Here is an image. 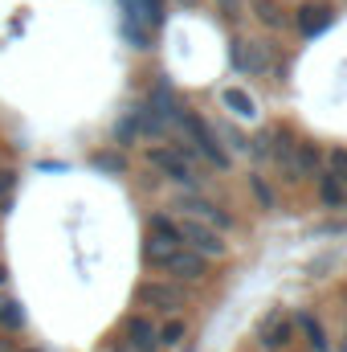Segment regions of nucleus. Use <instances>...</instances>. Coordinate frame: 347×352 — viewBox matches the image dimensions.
I'll return each mask as SVG.
<instances>
[{"mask_svg": "<svg viewBox=\"0 0 347 352\" xmlns=\"http://www.w3.org/2000/svg\"><path fill=\"white\" fill-rule=\"evenodd\" d=\"M180 242L192 246L204 258H225V250H229V242L221 238V230L208 226V221H200V217H184L180 221Z\"/></svg>", "mask_w": 347, "mask_h": 352, "instance_id": "1", "label": "nucleus"}, {"mask_svg": "<svg viewBox=\"0 0 347 352\" xmlns=\"http://www.w3.org/2000/svg\"><path fill=\"white\" fill-rule=\"evenodd\" d=\"M176 123H180V127H184V131L192 135V144L200 148V156H204V160H208L213 168H225V164H229V156H225V148L217 144V135H213V127H208L204 119H196V115H188V111H180V115H176Z\"/></svg>", "mask_w": 347, "mask_h": 352, "instance_id": "2", "label": "nucleus"}, {"mask_svg": "<svg viewBox=\"0 0 347 352\" xmlns=\"http://www.w3.org/2000/svg\"><path fill=\"white\" fill-rule=\"evenodd\" d=\"M135 303H139V307H147V311H168V316H172L176 307L184 303V295H180V287H172V283L147 278V283H139V287H135Z\"/></svg>", "mask_w": 347, "mask_h": 352, "instance_id": "3", "label": "nucleus"}, {"mask_svg": "<svg viewBox=\"0 0 347 352\" xmlns=\"http://www.w3.org/2000/svg\"><path fill=\"white\" fill-rule=\"evenodd\" d=\"M147 164L156 168V173L172 176L180 184H192L196 173H192V164H188V156L184 152H176V148H164V144H156V148H147Z\"/></svg>", "mask_w": 347, "mask_h": 352, "instance_id": "4", "label": "nucleus"}, {"mask_svg": "<svg viewBox=\"0 0 347 352\" xmlns=\"http://www.w3.org/2000/svg\"><path fill=\"white\" fill-rule=\"evenodd\" d=\"M123 344L131 352H160V328L139 311V316H127L123 324Z\"/></svg>", "mask_w": 347, "mask_h": 352, "instance_id": "5", "label": "nucleus"}, {"mask_svg": "<svg viewBox=\"0 0 347 352\" xmlns=\"http://www.w3.org/2000/svg\"><path fill=\"white\" fill-rule=\"evenodd\" d=\"M164 270H168V274H176L180 283H196V278H204V274H208V266H204V254H196L192 246H188V250H184V246H176L172 258L164 263Z\"/></svg>", "mask_w": 347, "mask_h": 352, "instance_id": "6", "label": "nucleus"}, {"mask_svg": "<svg viewBox=\"0 0 347 352\" xmlns=\"http://www.w3.org/2000/svg\"><path fill=\"white\" fill-rule=\"evenodd\" d=\"M290 336H294V320L290 316H282V311H270L265 316V324H261V349L265 352H278L290 344Z\"/></svg>", "mask_w": 347, "mask_h": 352, "instance_id": "7", "label": "nucleus"}, {"mask_svg": "<svg viewBox=\"0 0 347 352\" xmlns=\"http://www.w3.org/2000/svg\"><path fill=\"white\" fill-rule=\"evenodd\" d=\"M331 16H335V8H331V4L311 0V4H302V8H298L294 25H298V33H302V37H315V33H323V29L331 25Z\"/></svg>", "mask_w": 347, "mask_h": 352, "instance_id": "8", "label": "nucleus"}, {"mask_svg": "<svg viewBox=\"0 0 347 352\" xmlns=\"http://www.w3.org/2000/svg\"><path fill=\"white\" fill-rule=\"evenodd\" d=\"M180 209H184L188 217H200V221L217 226V230H229V226H233V217L221 213V209H217L213 201H204V197H180Z\"/></svg>", "mask_w": 347, "mask_h": 352, "instance_id": "9", "label": "nucleus"}, {"mask_svg": "<svg viewBox=\"0 0 347 352\" xmlns=\"http://www.w3.org/2000/svg\"><path fill=\"white\" fill-rule=\"evenodd\" d=\"M323 173V152H319V144H294V176L298 180H307V176H319Z\"/></svg>", "mask_w": 347, "mask_h": 352, "instance_id": "10", "label": "nucleus"}, {"mask_svg": "<svg viewBox=\"0 0 347 352\" xmlns=\"http://www.w3.org/2000/svg\"><path fill=\"white\" fill-rule=\"evenodd\" d=\"M294 332H302V336H307V344H311L315 352H331V340H327L323 324H319L311 311H298V316H294Z\"/></svg>", "mask_w": 347, "mask_h": 352, "instance_id": "11", "label": "nucleus"}, {"mask_svg": "<svg viewBox=\"0 0 347 352\" xmlns=\"http://www.w3.org/2000/svg\"><path fill=\"white\" fill-rule=\"evenodd\" d=\"M221 102H225L237 119H254V115H258V102H254V94L246 87H225L221 90Z\"/></svg>", "mask_w": 347, "mask_h": 352, "instance_id": "12", "label": "nucleus"}, {"mask_svg": "<svg viewBox=\"0 0 347 352\" xmlns=\"http://www.w3.org/2000/svg\"><path fill=\"white\" fill-rule=\"evenodd\" d=\"M319 201H323L327 209H344L347 205V184L339 176H331L327 168L319 173Z\"/></svg>", "mask_w": 347, "mask_h": 352, "instance_id": "13", "label": "nucleus"}, {"mask_svg": "<svg viewBox=\"0 0 347 352\" xmlns=\"http://www.w3.org/2000/svg\"><path fill=\"white\" fill-rule=\"evenodd\" d=\"M176 242H168V238H160V234H147V242H143V263L156 266V270H164V263L172 258Z\"/></svg>", "mask_w": 347, "mask_h": 352, "instance_id": "14", "label": "nucleus"}, {"mask_svg": "<svg viewBox=\"0 0 347 352\" xmlns=\"http://www.w3.org/2000/svg\"><path fill=\"white\" fill-rule=\"evenodd\" d=\"M250 8H254V16H258L265 29H282V25H286V12H282L278 0H254Z\"/></svg>", "mask_w": 347, "mask_h": 352, "instance_id": "15", "label": "nucleus"}, {"mask_svg": "<svg viewBox=\"0 0 347 352\" xmlns=\"http://www.w3.org/2000/svg\"><path fill=\"white\" fill-rule=\"evenodd\" d=\"M147 234H160V238H168L176 246H184V242H180V221L168 217V213H152V217H147Z\"/></svg>", "mask_w": 347, "mask_h": 352, "instance_id": "16", "label": "nucleus"}, {"mask_svg": "<svg viewBox=\"0 0 347 352\" xmlns=\"http://www.w3.org/2000/svg\"><path fill=\"white\" fill-rule=\"evenodd\" d=\"M184 332H188V324H184V320H168V324H164V328H160V349H164V344H168V349H176V344H180V340H184Z\"/></svg>", "mask_w": 347, "mask_h": 352, "instance_id": "17", "label": "nucleus"}, {"mask_svg": "<svg viewBox=\"0 0 347 352\" xmlns=\"http://www.w3.org/2000/svg\"><path fill=\"white\" fill-rule=\"evenodd\" d=\"M25 324V316H21V303H12V299H4L0 303V328H8V332H16Z\"/></svg>", "mask_w": 347, "mask_h": 352, "instance_id": "18", "label": "nucleus"}, {"mask_svg": "<svg viewBox=\"0 0 347 352\" xmlns=\"http://www.w3.org/2000/svg\"><path fill=\"white\" fill-rule=\"evenodd\" d=\"M250 188H254V201H258L261 209H274V201H278V197H274V188H270V184H265L258 173L250 176Z\"/></svg>", "mask_w": 347, "mask_h": 352, "instance_id": "19", "label": "nucleus"}, {"mask_svg": "<svg viewBox=\"0 0 347 352\" xmlns=\"http://www.w3.org/2000/svg\"><path fill=\"white\" fill-rule=\"evenodd\" d=\"M323 164H327V173L331 176H339V180L347 184V148H331V156H327Z\"/></svg>", "mask_w": 347, "mask_h": 352, "instance_id": "20", "label": "nucleus"}, {"mask_svg": "<svg viewBox=\"0 0 347 352\" xmlns=\"http://www.w3.org/2000/svg\"><path fill=\"white\" fill-rule=\"evenodd\" d=\"M213 4H217L221 21H229V25H237V21H241V8H246L241 0H213Z\"/></svg>", "mask_w": 347, "mask_h": 352, "instance_id": "21", "label": "nucleus"}, {"mask_svg": "<svg viewBox=\"0 0 347 352\" xmlns=\"http://www.w3.org/2000/svg\"><path fill=\"white\" fill-rule=\"evenodd\" d=\"M254 156H258V160H274V135H270V131H258V140H254Z\"/></svg>", "mask_w": 347, "mask_h": 352, "instance_id": "22", "label": "nucleus"}, {"mask_svg": "<svg viewBox=\"0 0 347 352\" xmlns=\"http://www.w3.org/2000/svg\"><path fill=\"white\" fill-rule=\"evenodd\" d=\"M246 50H250V41H237V45L229 50V58H233V66H237L241 74H250V58H246Z\"/></svg>", "mask_w": 347, "mask_h": 352, "instance_id": "23", "label": "nucleus"}, {"mask_svg": "<svg viewBox=\"0 0 347 352\" xmlns=\"http://www.w3.org/2000/svg\"><path fill=\"white\" fill-rule=\"evenodd\" d=\"M16 188V173L12 168H0V209H4V197Z\"/></svg>", "mask_w": 347, "mask_h": 352, "instance_id": "24", "label": "nucleus"}, {"mask_svg": "<svg viewBox=\"0 0 347 352\" xmlns=\"http://www.w3.org/2000/svg\"><path fill=\"white\" fill-rule=\"evenodd\" d=\"M94 164H98V168H110V173H123V160H119V156H110V152H98V156H94Z\"/></svg>", "mask_w": 347, "mask_h": 352, "instance_id": "25", "label": "nucleus"}, {"mask_svg": "<svg viewBox=\"0 0 347 352\" xmlns=\"http://www.w3.org/2000/svg\"><path fill=\"white\" fill-rule=\"evenodd\" d=\"M225 144H229V148H237V152H246V148H250V144H246V135H241L237 127H225Z\"/></svg>", "mask_w": 347, "mask_h": 352, "instance_id": "26", "label": "nucleus"}, {"mask_svg": "<svg viewBox=\"0 0 347 352\" xmlns=\"http://www.w3.org/2000/svg\"><path fill=\"white\" fill-rule=\"evenodd\" d=\"M110 352H131V349H127L123 340H115V344H110Z\"/></svg>", "mask_w": 347, "mask_h": 352, "instance_id": "27", "label": "nucleus"}, {"mask_svg": "<svg viewBox=\"0 0 347 352\" xmlns=\"http://www.w3.org/2000/svg\"><path fill=\"white\" fill-rule=\"evenodd\" d=\"M176 4H180V8H196L200 0H176Z\"/></svg>", "mask_w": 347, "mask_h": 352, "instance_id": "28", "label": "nucleus"}, {"mask_svg": "<svg viewBox=\"0 0 347 352\" xmlns=\"http://www.w3.org/2000/svg\"><path fill=\"white\" fill-rule=\"evenodd\" d=\"M4 278H8V270H4V266H0V283H4Z\"/></svg>", "mask_w": 347, "mask_h": 352, "instance_id": "29", "label": "nucleus"}, {"mask_svg": "<svg viewBox=\"0 0 347 352\" xmlns=\"http://www.w3.org/2000/svg\"><path fill=\"white\" fill-rule=\"evenodd\" d=\"M344 303H347V291H344Z\"/></svg>", "mask_w": 347, "mask_h": 352, "instance_id": "30", "label": "nucleus"}, {"mask_svg": "<svg viewBox=\"0 0 347 352\" xmlns=\"http://www.w3.org/2000/svg\"><path fill=\"white\" fill-rule=\"evenodd\" d=\"M25 352H33V349H25Z\"/></svg>", "mask_w": 347, "mask_h": 352, "instance_id": "31", "label": "nucleus"}, {"mask_svg": "<svg viewBox=\"0 0 347 352\" xmlns=\"http://www.w3.org/2000/svg\"><path fill=\"white\" fill-rule=\"evenodd\" d=\"M344 352H347V344H344Z\"/></svg>", "mask_w": 347, "mask_h": 352, "instance_id": "32", "label": "nucleus"}, {"mask_svg": "<svg viewBox=\"0 0 347 352\" xmlns=\"http://www.w3.org/2000/svg\"><path fill=\"white\" fill-rule=\"evenodd\" d=\"M261 352H265V349H261Z\"/></svg>", "mask_w": 347, "mask_h": 352, "instance_id": "33", "label": "nucleus"}]
</instances>
